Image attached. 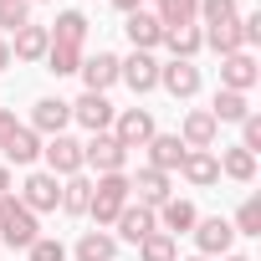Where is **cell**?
<instances>
[{
    "instance_id": "obj_1",
    "label": "cell",
    "mask_w": 261,
    "mask_h": 261,
    "mask_svg": "<svg viewBox=\"0 0 261 261\" xmlns=\"http://www.w3.org/2000/svg\"><path fill=\"white\" fill-rule=\"evenodd\" d=\"M134 200L128 195V174H97L92 179V200H87V215L97 220V230H108L118 215H123V205Z\"/></svg>"
},
{
    "instance_id": "obj_2",
    "label": "cell",
    "mask_w": 261,
    "mask_h": 261,
    "mask_svg": "<svg viewBox=\"0 0 261 261\" xmlns=\"http://www.w3.org/2000/svg\"><path fill=\"white\" fill-rule=\"evenodd\" d=\"M36 236H41L36 215H31V210H26L16 195H0V241H6L11 251H26Z\"/></svg>"
},
{
    "instance_id": "obj_3",
    "label": "cell",
    "mask_w": 261,
    "mask_h": 261,
    "mask_svg": "<svg viewBox=\"0 0 261 261\" xmlns=\"http://www.w3.org/2000/svg\"><path fill=\"white\" fill-rule=\"evenodd\" d=\"M82 169H97V174H128V149L113 139V134H92L82 144Z\"/></svg>"
},
{
    "instance_id": "obj_4",
    "label": "cell",
    "mask_w": 261,
    "mask_h": 261,
    "mask_svg": "<svg viewBox=\"0 0 261 261\" xmlns=\"http://www.w3.org/2000/svg\"><path fill=\"white\" fill-rule=\"evenodd\" d=\"M108 134H113L123 149H144V144L159 134V123H154V113H149V108H118V118H113Z\"/></svg>"
},
{
    "instance_id": "obj_5",
    "label": "cell",
    "mask_w": 261,
    "mask_h": 261,
    "mask_svg": "<svg viewBox=\"0 0 261 261\" xmlns=\"http://www.w3.org/2000/svg\"><path fill=\"white\" fill-rule=\"evenodd\" d=\"M16 200H21L31 215H51V210L62 205V179H57V174H46V169H31Z\"/></svg>"
},
{
    "instance_id": "obj_6",
    "label": "cell",
    "mask_w": 261,
    "mask_h": 261,
    "mask_svg": "<svg viewBox=\"0 0 261 261\" xmlns=\"http://www.w3.org/2000/svg\"><path fill=\"white\" fill-rule=\"evenodd\" d=\"M195 256H230V246H236V230H230V220L225 215H205V220H195Z\"/></svg>"
},
{
    "instance_id": "obj_7",
    "label": "cell",
    "mask_w": 261,
    "mask_h": 261,
    "mask_svg": "<svg viewBox=\"0 0 261 261\" xmlns=\"http://www.w3.org/2000/svg\"><path fill=\"white\" fill-rule=\"evenodd\" d=\"M41 159H46V174H57V179H72V174H82V144H77L72 134H57V139H46V144H41Z\"/></svg>"
},
{
    "instance_id": "obj_8",
    "label": "cell",
    "mask_w": 261,
    "mask_h": 261,
    "mask_svg": "<svg viewBox=\"0 0 261 261\" xmlns=\"http://www.w3.org/2000/svg\"><path fill=\"white\" fill-rule=\"evenodd\" d=\"M118 82L134 87V97L159 87V57L154 51H134V57H118Z\"/></svg>"
},
{
    "instance_id": "obj_9",
    "label": "cell",
    "mask_w": 261,
    "mask_h": 261,
    "mask_svg": "<svg viewBox=\"0 0 261 261\" xmlns=\"http://www.w3.org/2000/svg\"><path fill=\"white\" fill-rule=\"evenodd\" d=\"M67 123H72V102H67V97H36V102H31V123H26V128H36L41 139L67 134Z\"/></svg>"
},
{
    "instance_id": "obj_10",
    "label": "cell",
    "mask_w": 261,
    "mask_h": 261,
    "mask_svg": "<svg viewBox=\"0 0 261 261\" xmlns=\"http://www.w3.org/2000/svg\"><path fill=\"white\" fill-rule=\"evenodd\" d=\"M113 118H118V108L108 102V92H82V97L72 102V123H82L87 134H108Z\"/></svg>"
},
{
    "instance_id": "obj_11",
    "label": "cell",
    "mask_w": 261,
    "mask_h": 261,
    "mask_svg": "<svg viewBox=\"0 0 261 261\" xmlns=\"http://www.w3.org/2000/svg\"><path fill=\"white\" fill-rule=\"evenodd\" d=\"M256 82H261V67H256L251 51H230V57H220V87H225V92H246V97H251Z\"/></svg>"
},
{
    "instance_id": "obj_12",
    "label": "cell",
    "mask_w": 261,
    "mask_h": 261,
    "mask_svg": "<svg viewBox=\"0 0 261 261\" xmlns=\"http://www.w3.org/2000/svg\"><path fill=\"white\" fill-rule=\"evenodd\" d=\"M113 225H118V246H139V241H149V236L159 230L154 210H149V205H134V200L123 205V215H118Z\"/></svg>"
},
{
    "instance_id": "obj_13",
    "label": "cell",
    "mask_w": 261,
    "mask_h": 261,
    "mask_svg": "<svg viewBox=\"0 0 261 261\" xmlns=\"http://www.w3.org/2000/svg\"><path fill=\"white\" fill-rule=\"evenodd\" d=\"M159 87L179 102H190L200 92V67L195 62H159Z\"/></svg>"
},
{
    "instance_id": "obj_14",
    "label": "cell",
    "mask_w": 261,
    "mask_h": 261,
    "mask_svg": "<svg viewBox=\"0 0 261 261\" xmlns=\"http://www.w3.org/2000/svg\"><path fill=\"white\" fill-rule=\"evenodd\" d=\"M215 139H220V123L210 118V108H190L179 123V144L185 149H215Z\"/></svg>"
},
{
    "instance_id": "obj_15",
    "label": "cell",
    "mask_w": 261,
    "mask_h": 261,
    "mask_svg": "<svg viewBox=\"0 0 261 261\" xmlns=\"http://www.w3.org/2000/svg\"><path fill=\"white\" fill-rule=\"evenodd\" d=\"M128 195H139L134 205H149V210H159L174 190H169V174H159V169H139V174H128Z\"/></svg>"
},
{
    "instance_id": "obj_16",
    "label": "cell",
    "mask_w": 261,
    "mask_h": 261,
    "mask_svg": "<svg viewBox=\"0 0 261 261\" xmlns=\"http://www.w3.org/2000/svg\"><path fill=\"white\" fill-rule=\"evenodd\" d=\"M41 134H36V128H26V123H16V134L6 139V149H0V154H6V164H16V169H31L36 159H41Z\"/></svg>"
},
{
    "instance_id": "obj_17",
    "label": "cell",
    "mask_w": 261,
    "mask_h": 261,
    "mask_svg": "<svg viewBox=\"0 0 261 261\" xmlns=\"http://www.w3.org/2000/svg\"><path fill=\"white\" fill-rule=\"evenodd\" d=\"M154 220H159V230H164V236H190V230H195V220H200V210H195L190 200L169 195V200L154 210Z\"/></svg>"
},
{
    "instance_id": "obj_18",
    "label": "cell",
    "mask_w": 261,
    "mask_h": 261,
    "mask_svg": "<svg viewBox=\"0 0 261 261\" xmlns=\"http://www.w3.org/2000/svg\"><path fill=\"white\" fill-rule=\"evenodd\" d=\"M123 36L134 41V51H154L164 41V26L154 11H134V16H123Z\"/></svg>"
},
{
    "instance_id": "obj_19",
    "label": "cell",
    "mask_w": 261,
    "mask_h": 261,
    "mask_svg": "<svg viewBox=\"0 0 261 261\" xmlns=\"http://www.w3.org/2000/svg\"><path fill=\"white\" fill-rule=\"evenodd\" d=\"M77 77H82V87H87V92H108V87L118 82V57H113V51H97V57H82Z\"/></svg>"
},
{
    "instance_id": "obj_20",
    "label": "cell",
    "mask_w": 261,
    "mask_h": 261,
    "mask_svg": "<svg viewBox=\"0 0 261 261\" xmlns=\"http://www.w3.org/2000/svg\"><path fill=\"white\" fill-rule=\"evenodd\" d=\"M144 149H149V169H159V174H174V169L185 164V154H190V149L179 144V134H154Z\"/></svg>"
},
{
    "instance_id": "obj_21",
    "label": "cell",
    "mask_w": 261,
    "mask_h": 261,
    "mask_svg": "<svg viewBox=\"0 0 261 261\" xmlns=\"http://www.w3.org/2000/svg\"><path fill=\"white\" fill-rule=\"evenodd\" d=\"M179 174H185V185L210 190V185L220 179V159H215V149H190V154H185V164H179Z\"/></svg>"
},
{
    "instance_id": "obj_22",
    "label": "cell",
    "mask_w": 261,
    "mask_h": 261,
    "mask_svg": "<svg viewBox=\"0 0 261 261\" xmlns=\"http://www.w3.org/2000/svg\"><path fill=\"white\" fill-rule=\"evenodd\" d=\"M46 31H51V41H57V46H87L92 21H87L82 11H57V21H51Z\"/></svg>"
},
{
    "instance_id": "obj_23",
    "label": "cell",
    "mask_w": 261,
    "mask_h": 261,
    "mask_svg": "<svg viewBox=\"0 0 261 261\" xmlns=\"http://www.w3.org/2000/svg\"><path fill=\"white\" fill-rule=\"evenodd\" d=\"M46 46H51L46 26H21L11 41V62H46Z\"/></svg>"
},
{
    "instance_id": "obj_24",
    "label": "cell",
    "mask_w": 261,
    "mask_h": 261,
    "mask_svg": "<svg viewBox=\"0 0 261 261\" xmlns=\"http://www.w3.org/2000/svg\"><path fill=\"white\" fill-rule=\"evenodd\" d=\"M159 46H169V62H195L205 51V36H200V26H174V31H164Z\"/></svg>"
},
{
    "instance_id": "obj_25",
    "label": "cell",
    "mask_w": 261,
    "mask_h": 261,
    "mask_svg": "<svg viewBox=\"0 0 261 261\" xmlns=\"http://www.w3.org/2000/svg\"><path fill=\"white\" fill-rule=\"evenodd\" d=\"M77 261H118V236L113 230H82V241L72 246Z\"/></svg>"
},
{
    "instance_id": "obj_26",
    "label": "cell",
    "mask_w": 261,
    "mask_h": 261,
    "mask_svg": "<svg viewBox=\"0 0 261 261\" xmlns=\"http://www.w3.org/2000/svg\"><path fill=\"white\" fill-rule=\"evenodd\" d=\"M215 159H220V174H225V179H236V185H251V179H256V154H251V149L230 144V149H220Z\"/></svg>"
},
{
    "instance_id": "obj_27",
    "label": "cell",
    "mask_w": 261,
    "mask_h": 261,
    "mask_svg": "<svg viewBox=\"0 0 261 261\" xmlns=\"http://www.w3.org/2000/svg\"><path fill=\"white\" fill-rule=\"evenodd\" d=\"M154 16L164 31L174 26H200V0H154Z\"/></svg>"
},
{
    "instance_id": "obj_28",
    "label": "cell",
    "mask_w": 261,
    "mask_h": 261,
    "mask_svg": "<svg viewBox=\"0 0 261 261\" xmlns=\"http://www.w3.org/2000/svg\"><path fill=\"white\" fill-rule=\"evenodd\" d=\"M210 118L215 123H241V118H251V97L246 92H215V102H210Z\"/></svg>"
},
{
    "instance_id": "obj_29",
    "label": "cell",
    "mask_w": 261,
    "mask_h": 261,
    "mask_svg": "<svg viewBox=\"0 0 261 261\" xmlns=\"http://www.w3.org/2000/svg\"><path fill=\"white\" fill-rule=\"evenodd\" d=\"M87 200H92V179H87V174L62 179V205H57V210H67V215H87Z\"/></svg>"
},
{
    "instance_id": "obj_30",
    "label": "cell",
    "mask_w": 261,
    "mask_h": 261,
    "mask_svg": "<svg viewBox=\"0 0 261 261\" xmlns=\"http://www.w3.org/2000/svg\"><path fill=\"white\" fill-rule=\"evenodd\" d=\"M82 57H87L82 46H57V41H51V46H46V72H51V77H72V72L82 67Z\"/></svg>"
},
{
    "instance_id": "obj_31",
    "label": "cell",
    "mask_w": 261,
    "mask_h": 261,
    "mask_svg": "<svg viewBox=\"0 0 261 261\" xmlns=\"http://www.w3.org/2000/svg\"><path fill=\"white\" fill-rule=\"evenodd\" d=\"M200 36H205V46H210V51H220V57H230V51H246V46H241V31H236V21H225V26H205Z\"/></svg>"
},
{
    "instance_id": "obj_32",
    "label": "cell",
    "mask_w": 261,
    "mask_h": 261,
    "mask_svg": "<svg viewBox=\"0 0 261 261\" xmlns=\"http://www.w3.org/2000/svg\"><path fill=\"white\" fill-rule=\"evenodd\" d=\"M139 261H179V241L164 236V230H154L149 241H139Z\"/></svg>"
},
{
    "instance_id": "obj_33",
    "label": "cell",
    "mask_w": 261,
    "mask_h": 261,
    "mask_svg": "<svg viewBox=\"0 0 261 261\" xmlns=\"http://www.w3.org/2000/svg\"><path fill=\"white\" fill-rule=\"evenodd\" d=\"M230 230H236V236H261V195H246V200H241Z\"/></svg>"
},
{
    "instance_id": "obj_34",
    "label": "cell",
    "mask_w": 261,
    "mask_h": 261,
    "mask_svg": "<svg viewBox=\"0 0 261 261\" xmlns=\"http://www.w3.org/2000/svg\"><path fill=\"white\" fill-rule=\"evenodd\" d=\"M21 26H31V0H0V36H16Z\"/></svg>"
},
{
    "instance_id": "obj_35",
    "label": "cell",
    "mask_w": 261,
    "mask_h": 261,
    "mask_svg": "<svg viewBox=\"0 0 261 261\" xmlns=\"http://www.w3.org/2000/svg\"><path fill=\"white\" fill-rule=\"evenodd\" d=\"M236 16H241L236 0H200V26H225Z\"/></svg>"
},
{
    "instance_id": "obj_36",
    "label": "cell",
    "mask_w": 261,
    "mask_h": 261,
    "mask_svg": "<svg viewBox=\"0 0 261 261\" xmlns=\"http://www.w3.org/2000/svg\"><path fill=\"white\" fill-rule=\"evenodd\" d=\"M26 256H31V261H67V246H62L57 236H36V241L26 246Z\"/></svg>"
},
{
    "instance_id": "obj_37",
    "label": "cell",
    "mask_w": 261,
    "mask_h": 261,
    "mask_svg": "<svg viewBox=\"0 0 261 261\" xmlns=\"http://www.w3.org/2000/svg\"><path fill=\"white\" fill-rule=\"evenodd\" d=\"M236 31H241V46L251 51V46L261 41V11H241V16H236Z\"/></svg>"
},
{
    "instance_id": "obj_38",
    "label": "cell",
    "mask_w": 261,
    "mask_h": 261,
    "mask_svg": "<svg viewBox=\"0 0 261 261\" xmlns=\"http://www.w3.org/2000/svg\"><path fill=\"white\" fill-rule=\"evenodd\" d=\"M241 149H261V113H251V118H241Z\"/></svg>"
},
{
    "instance_id": "obj_39",
    "label": "cell",
    "mask_w": 261,
    "mask_h": 261,
    "mask_svg": "<svg viewBox=\"0 0 261 261\" xmlns=\"http://www.w3.org/2000/svg\"><path fill=\"white\" fill-rule=\"evenodd\" d=\"M11 134H16V113H11V108H0V149H6Z\"/></svg>"
},
{
    "instance_id": "obj_40",
    "label": "cell",
    "mask_w": 261,
    "mask_h": 261,
    "mask_svg": "<svg viewBox=\"0 0 261 261\" xmlns=\"http://www.w3.org/2000/svg\"><path fill=\"white\" fill-rule=\"evenodd\" d=\"M113 6H118L123 16H134V11H144V0H113Z\"/></svg>"
},
{
    "instance_id": "obj_41",
    "label": "cell",
    "mask_w": 261,
    "mask_h": 261,
    "mask_svg": "<svg viewBox=\"0 0 261 261\" xmlns=\"http://www.w3.org/2000/svg\"><path fill=\"white\" fill-rule=\"evenodd\" d=\"M6 67H11V41L0 36V72H6Z\"/></svg>"
},
{
    "instance_id": "obj_42",
    "label": "cell",
    "mask_w": 261,
    "mask_h": 261,
    "mask_svg": "<svg viewBox=\"0 0 261 261\" xmlns=\"http://www.w3.org/2000/svg\"><path fill=\"white\" fill-rule=\"evenodd\" d=\"M0 195H11V164H0Z\"/></svg>"
},
{
    "instance_id": "obj_43",
    "label": "cell",
    "mask_w": 261,
    "mask_h": 261,
    "mask_svg": "<svg viewBox=\"0 0 261 261\" xmlns=\"http://www.w3.org/2000/svg\"><path fill=\"white\" fill-rule=\"evenodd\" d=\"M220 261H251V256H236V251H230V256H220Z\"/></svg>"
},
{
    "instance_id": "obj_44",
    "label": "cell",
    "mask_w": 261,
    "mask_h": 261,
    "mask_svg": "<svg viewBox=\"0 0 261 261\" xmlns=\"http://www.w3.org/2000/svg\"><path fill=\"white\" fill-rule=\"evenodd\" d=\"M185 261H210V256H185Z\"/></svg>"
},
{
    "instance_id": "obj_45",
    "label": "cell",
    "mask_w": 261,
    "mask_h": 261,
    "mask_svg": "<svg viewBox=\"0 0 261 261\" xmlns=\"http://www.w3.org/2000/svg\"><path fill=\"white\" fill-rule=\"evenodd\" d=\"M31 6H36V0H31Z\"/></svg>"
}]
</instances>
